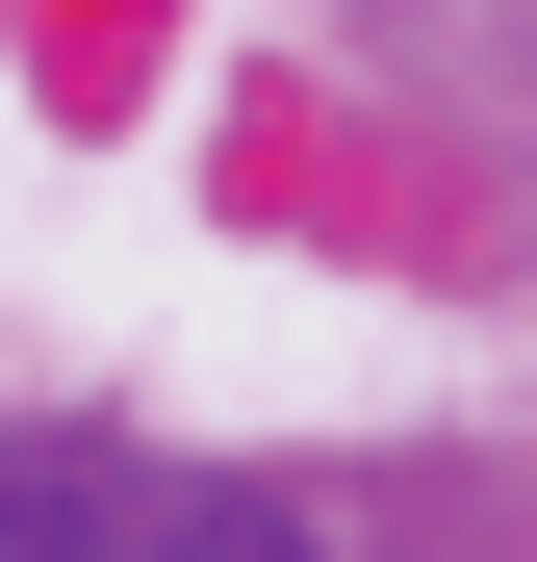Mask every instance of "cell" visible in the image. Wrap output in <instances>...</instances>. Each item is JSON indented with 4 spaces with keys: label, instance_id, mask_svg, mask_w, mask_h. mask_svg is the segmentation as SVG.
I'll return each instance as SVG.
<instances>
[{
    "label": "cell",
    "instance_id": "cell-1",
    "mask_svg": "<svg viewBox=\"0 0 537 562\" xmlns=\"http://www.w3.org/2000/svg\"><path fill=\"white\" fill-rule=\"evenodd\" d=\"M0 562H179V460H128V435H0Z\"/></svg>",
    "mask_w": 537,
    "mask_h": 562
}]
</instances>
